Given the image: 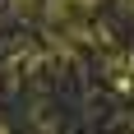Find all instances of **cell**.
<instances>
[{
  "label": "cell",
  "instance_id": "1",
  "mask_svg": "<svg viewBox=\"0 0 134 134\" xmlns=\"http://www.w3.org/2000/svg\"><path fill=\"white\" fill-rule=\"evenodd\" d=\"M14 5H28V0H14Z\"/></svg>",
  "mask_w": 134,
  "mask_h": 134
}]
</instances>
